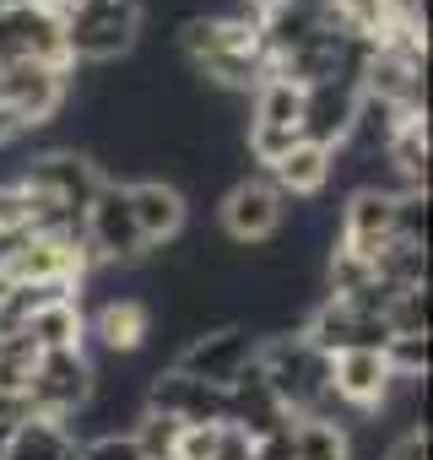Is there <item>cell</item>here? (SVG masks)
Instances as JSON below:
<instances>
[{"mask_svg":"<svg viewBox=\"0 0 433 460\" xmlns=\"http://www.w3.org/2000/svg\"><path fill=\"white\" fill-rule=\"evenodd\" d=\"M82 244H87V255L103 261V266H141V261L152 255V250L141 244V234H136L125 184H103V190L87 200V211H82Z\"/></svg>","mask_w":433,"mask_h":460,"instance_id":"7a4b0ae2","label":"cell"},{"mask_svg":"<svg viewBox=\"0 0 433 460\" xmlns=\"http://www.w3.org/2000/svg\"><path fill=\"white\" fill-rule=\"evenodd\" d=\"M12 136H22V125L12 119V109H6V103H0V146H6Z\"/></svg>","mask_w":433,"mask_h":460,"instance_id":"4316f807","label":"cell"},{"mask_svg":"<svg viewBox=\"0 0 433 460\" xmlns=\"http://www.w3.org/2000/svg\"><path fill=\"white\" fill-rule=\"evenodd\" d=\"M250 114H255L250 125H271V130H298V119H304V87L271 71V76H266V82L255 87V109H250Z\"/></svg>","mask_w":433,"mask_h":460,"instance_id":"2e32d148","label":"cell"},{"mask_svg":"<svg viewBox=\"0 0 433 460\" xmlns=\"http://www.w3.org/2000/svg\"><path fill=\"white\" fill-rule=\"evenodd\" d=\"M282 222H287L282 195H277L266 179H255V173L234 179V184L223 190V200H216V227H223V239L239 244V250L277 239V234H282Z\"/></svg>","mask_w":433,"mask_h":460,"instance_id":"3957f363","label":"cell"},{"mask_svg":"<svg viewBox=\"0 0 433 460\" xmlns=\"http://www.w3.org/2000/svg\"><path fill=\"white\" fill-rule=\"evenodd\" d=\"M66 460H76V455H66Z\"/></svg>","mask_w":433,"mask_h":460,"instance_id":"1f68e13d","label":"cell"},{"mask_svg":"<svg viewBox=\"0 0 433 460\" xmlns=\"http://www.w3.org/2000/svg\"><path fill=\"white\" fill-rule=\"evenodd\" d=\"M390 336H428V288H401L384 309Z\"/></svg>","mask_w":433,"mask_h":460,"instance_id":"d6986e66","label":"cell"},{"mask_svg":"<svg viewBox=\"0 0 433 460\" xmlns=\"http://www.w3.org/2000/svg\"><path fill=\"white\" fill-rule=\"evenodd\" d=\"M146 411L157 417H173V422H200V428H216V422H228V390H216V385H200L179 368H163L146 379Z\"/></svg>","mask_w":433,"mask_h":460,"instance_id":"52a82bcc","label":"cell"},{"mask_svg":"<svg viewBox=\"0 0 433 460\" xmlns=\"http://www.w3.org/2000/svg\"><path fill=\"white\" fill-rule=\"evenodd\" d=\"M39 6H49V12H66V6H76V0H39Z\"/></svg>","mask_w":433,"mask_h":460,"instance_id":"f546056e","label":"cell"},{"mask_svg":"<svg viewBox=\"0 0 433 460\" xmlns=\"http://www.w3.org/2000/svg\"><path fill=\"white\" fill-rule=\"evenodd\" d=\"M0 103L12 109V119L22 130H39V125H49L71 103V71L39 66V60H12L6 82H0Z\"/></svg>","mask_w":433,"mask_h":460,"instance_id":"8992f818","label":"cell"},{"mask_svg":"<svg viewBox=\"0 0 433 460\" xmlns=\"http://www.w3.org/2000/svg\"><path fill=\"white\" fill-rule=\"evenodd\" d=\"M76 460H146V455L136 449L130 433H109V438H87V444H76Z\"/></svg>","mask_w":433,"mask_h":460,"instance_id":"44dd1931","label":"cell"},{"mask_svg":"<svg viewBox=\"0 0 433 460\" xmlns=\"http://www.w3.org/2000/svg\"><path fill=\"white\" fill-rule=\"evenodd\" d=\"M66 455H76V438L66 433V422H44V417L22 422L6 449V460H66Z\"/></svg>","mask_w":433,"mask_h":460,"instance_id":"ac0fdd59","label":"cell"},{"mask_svg":"<svg viewBox=\"0 0 433 460\" xmlns=\"http://www.w3.org/2000/svg\"><path fill=\"white\" fill-rule=\"evenodd\" d=\"M211 460H255V438L239 422H216V449Z\"/></svg>","mask_w":433,"mask_h":460,"instance_id":"603a6c76","label":"cell"},{"mask_svg":"<svg viewBox=\"0 0 433 460\" xmlns=\"http://www.w3.org/2000/svg\"><path fill=\"white\" fill-rule=\"evenodd\" d=\"M384 363L395 379H428V336H390Z\"/></svg>","mask_w":433,"mask_h":460,"instance_id":"ffe728a7","label":"cell"},{"mask_svg":"<svg viewBox=\"0 0 433 460\" xmlns=\"http://www.w3.org/2000/svg\"><path fill=\"white\" fill-rule=\"evenodd\" d=\"M211 449H216V428L184 422L179 438H173V455H168V460H211Z\"/></svg>","mask_w":433,"mask_h":460,"instance_id":"7402d4cb","label":"cell"},{"mask_svg":"<svg viewBox=\"0 0 433 460\" xmlns=\"http://www.w3.org/2000/svg\"><path fill=\"white\" fill-rule=\"evenodd\" d=\"M125 195H130V217H136V234H141L146 250H163V244H173L184 234L190 200L173 184H163V179H130Z\"/></svg>","mask_w":433,"mask_h":460,"instance_id":"9c48e42d","label":"cell"},{"mask_svg":"<svg viewBox=\"0 0 433 460\" xmlns=\"http://www.w3.org/2000/svg\"><path fill=\"white\" fill-rule=\"evenodd\" d=\"M287 6H304V12H331V0H287Z\"/></svg>","mask_w":433,"mask_h":460,"instance_id":"83f0119b","label":"cell"},{"mask_svg":"<svg viewBox=\"0 0 433 460\" xmlns=\"http://www.w3.org/2000/svg\"><path fill=\"white\" fill-rule=\"evenodd\" d=\"M87 336H98V347L109 358H136L152 336V309L141 298H114V304H98V314L87 320Z\"/></svg>","mask_w":433,"mask_h":460,"instance_id":"7c38bea8","label":"cell"},{"mask_svg":"<svg viewBox=\"0 0 433 460\" xmlns=\"http://www.w3.org/2000/svg\"><path fill=\"white\" fill-rule=\"evenodd\" d=\"M22 184L28 190H39V195H55L66 211H87V200L103 190V173L93 168V157L76 146V152H39L33 163H28V173H22Z\"/></svg>","mask_w":433,"mask_h":460,"instance_id":"ba28073f","label":"cell"},{"mask_svg":"<svg viewBox=\"0 0 433 460\" xmlns=\"http://www.w3.org/2000/svg\"><path fill=\"white\" fill-rule=\"evenodd\" d=\"M352 114H358V82H320V87H304L298 136L314 141V146L341 152L347 136H352Z\"/></svg>","mask_w":433,"mask_h":460,"instance_id":"30bf717a","label":"cell"},{"mask_svg":"<svg viewBox=\"0 0 433 460\" xmlns=\"http://www.w3.org/2000/svg\"><path fill=\"white\" fill-rule=\"evenodd\" d=\"M22 227V184H0V234Z\"/></svg>","mask_w":433,"mask_h":460,"instance_id":"484cf974","label":"cell"},{"mask_svg":"<svg viewBox=\"0 0 433 460\" xmlns=\"http://www.w3.org/2000/svg\"><path fill=\"white\" fill-rule=\"evenodd\" d=\"M66 55L71 66H114L141 39V0H103V6H66Z\"/></svg>","mask_w":433,"mask_h":460,"instance_id":"6da1fadb","label":"cell"},{"mask_svg":"<svg viewBox=\"0 0 433 460\" xmlns=\"http://www.w3.org/2000/svg\"><path fill=\"white\" fill-rule=\"evenodd\" d=\"M93 395V363L82 352H39L28 379V406L44 422H71Z\"/></svg>","mask_w":433,"mask_h":460,"instance_id":"5b68a950","label":"cell"},{"mask_svg":"<svg viewBox=\"0 0 433 460\" xmlns=\"http://www.w3.org/2000/svg\"><path fill=\"white\" fill-rule=\"evenodd\" d=\"M384 460H428V428H417V433H395L390 449H384Z\"/></svg>","mask_w":433,"mask_h":460,"instance_id":"cb8c5ba5","label":"cell"},{"mask_svg":"<svg viewBox=\"0 0 433 460\" xmlns=\"http://www.w3.org/2000/svg\"><path fill=\"white\" fill-rule=\"evenodd\" d=\"M22 336L39 347V352H82V336H87V314L76 298H60V304H44L22 320Z\"/></svg>","mask_w":433,"mask_h":460,"instance_id":"9a60e30c","label":"cell"},{"mask_svg":"<svg viewBox=\"0 0 433 460\" xmlns=\"http://www.w3.org/2000/svg\"><path fill=\"white\" fill-rule=\"evenodd\" d=\"M255 363V331L250 325H216V331H200L179 347L173 368L200 379V385H216V390H234L239 374Z\"/></svg>","mask_w":433,"mask_h":460,"instance_id":"277c9868","label":"cell"},{"mask_svg":"<svg viewBox=\"0 0 433 460\" xmlns=\"http://www.w3.org/2000/svg\"><path fill=\"white\" fill-rule=\"evenodd\" d=\"M0 422H6V428H22V422H33L28 390H0Z\"/></svg>","mask_w":433,"mask_h":460,"instance_id":"d4e9b609","label":"cell"},{"mask_svg":"<svg viewBox=\"0 0 433 460\" xmlns=\"http://www.w3.org/2000/svg\"><path fill=\"white\" fill-rule=\"evenodd\" d=\"M0 82H6V66H0Z\"/></svg>","mask_w":433,"mask_h":460,"instance_id":"4dcf8cb0","label":"cell"},{"mask_svg":"<svg viewBox=\"0 0 433 460\" xmlns=\"http://www.w3.org/2000/svg\"><path fill=\"white\" fill-rule=\"evenodd\" d=\"M331 168H336V152L331 146H314V141H293V152L282 157V163H271L266 168V184L287 200V195H298V200H309V195H320L325 184H331Z\"/></svg>","mask_w":433,"mask_h":460,"instance_id":"5bb4252c","label":"cell"},{"mask_svg":"<svg viewBox=\"0 0 433 460\" xmlns=\"http://www.w3.org/2000/svg\"><path fill=\"white\" fill-rule=\"evenodd\" d=\"M28 6H39V0H0V12H28Z\"/></svg>","mask_w":433,"mask_h":460,"instance_id":"f1b7e54d","label":"cell"},{"mask_svg":"<svg viewBox=\"0 0 433 460\" xmlns=\"http://www.w3.org/2000/svg\"><path fill=\"white\" fill-rule=\"evenodd\" d=\"M390 363L384 352H368V347H352V352H336L331 358V395L341 406H352L358 417H374L384 390H390Z\"/></svg>","mask_w":433,"mask_h":460,"instance_id":"8fae6325","label":"cell"},{"mask_svg":"<svg viewBox=\"0 0 433 460\" xmlns=\"http://www.w3.org/2000/svg\"><path fill=\"white\" fill-rule=\"evenodd\" d=\"M287 444H293V460H347V428L325 417H293Z\"/></svg>","mask_w":433,"mask_h":460,"instance_id":"e0dca14e","label":"cell"},{"mask_svg":"<svg viewBox=\"0 0 433 460\" xmlns=\"http://www.w3.org/2000/svg\"><path fill=\"white\" fill-rule=\"evenodd\" d=\"M12 39H17V60H39V66H60L71 71L66 55V17L49 6H28V12H6Z\"/></svg>","mask_w":433,"mask_h":460,"instance_id":"4fadbf2b","label":"cell"}]
</instances>
